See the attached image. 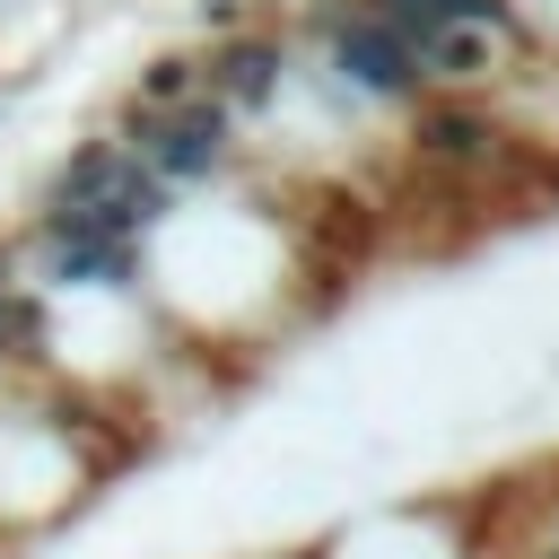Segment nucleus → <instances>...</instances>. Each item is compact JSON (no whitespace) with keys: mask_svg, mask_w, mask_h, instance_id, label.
Returning <instances> with one entry per match:
<instances>
[{"mask_svg":"<svg viewBox=\"0 0 559 559\" xmlns=\"http://www.w3.org/2000/svg\"><path fill=\"white\" fill-rule=\"evenodd\" d=\"M192 79H201V61H183V52L148 61V70H140V114H157V105H183V96H192Z\"/></svg>","mask_w":559,"mask_h":559,"instance_id":"obj_8","label":"nucleus"},{"mask_svg":"<svg viewBox=\"0 0 559 559\" xmlns=\"http://www.w3.org/2000/svg\"><path fill=\"white\" fill-rule=\"evenodd\" d=\"M210 87H218L227 105H262V96L280 87V44H262V35H236V44L210 61Z\"/></svg>","mask_w":559,"mask_h":559,"instance_id":"obj_5","label":"nucleus"},{"mask_svg":"<svg viewBox=\"0 0 559 559\" xmlns=\"http://www.w3.org/2000/svg\"><path fill=\"white\" fill-rule=\"evenodd\" d=\"M332 52H341V70H358V87H384V96H411V87H419L411 35H402L384 9H349V17H332Z\"/></svg>","mask_w":559,"mask_h":559,"instance_id":"obj_3","label":"nucleus"},{"mask_svg":"<svg viewBox=\"0 0 559 559\" xmlns=\"http://www.w3.org/2000/svg\"><path fill=\"white\" fill-rule=\"evenodd\" d=\"M498 122L472 105V87H445V96H428L419 105V122H411V148L428 157V166H454V175H480L489 157H498Z\"/></svg>","mask_w":559,"mask_h":559,"instance_id":"obj_2","label":"nucleus"},{"mask_svg":"<svg viewBox=\"0 0 559 559\" xmlns=\"http://www.w3.org/2000/svg\"><path fill=\"white\" fill-rule=\"evenodd\" d=\"M542 559H559V542H550V550H542Z\"/></svg>","mask_w":559,"mask_h":559,"instance_id":"obj_10","label":"nucleus"},{"mask_svg":"<svg viewBox=\"0 0 559 559\" xmlns=\"http://www.w3.org/2000/svg\"><path fill=\"white\" fill-rule=\"evenodd\" d=\"M411 61H419V87H480L498 70V26L480 17H437L411 35Z\"/></svg>","mask_w":559,"mask_h":559,"instance_id":"obj_4","label":"nucleus"},{"mask_svg":"<svg viewBox=\"0 0 559 559\" xmlns=\"http://www.w3.org/2000/svg\"><path fill=\"white\" fill-rule=\"evenodd\" d=\"M245 17V0H201V26H236Z\"/></svg>","mask_w":559,"mask_h":559,"instance_id":"obj_9","label":"nucleus"},{"mask_svg":"<svg viewBox=\"0 0 559 559\" xmlns=\"http://www.w3.org/2000/svg\"><path fill=\"white\" fill-rule=\"evenodd\" d=\"M367 9H384L402 35H419V26H437V17H480V26H515L507 17V0H367Z\"/></svg>","mask_w":559,"mask_h":559,"instance_id":"obj_7","label":"nucleus"},{"mask_svg":"<svg viewBox=\"0 0 559 559\" xmlns=\"http://www.w3.org/2000/svg\"><path fill=\"white\" fill-rule=\"evenodd\" d=\"M148 175L183 183V175H210L227 157V105L218 96H183V105H157L140 114V148H131Z\"/></svg>","mask_w":559,"mask_h":559,"instance_id":"obj_1","label":"nucleus"},{"mask_svg":"<svg viewBox=\"0 0 559 559\" xmlns=\"http://www.w3.org/2000/svg\"><path fill=\"white\" fill-rule=\"evenodd\" d=\"M122 175H131V157H122L114 140H96V148H79V157L52 175V201H105Z\"/></svg>","mask_w":559,"mask_h":559,"instance_id":"obj_6","label":"nucleus"}]
</instances>
